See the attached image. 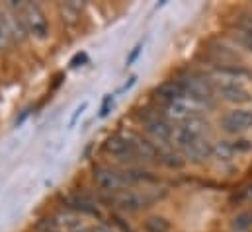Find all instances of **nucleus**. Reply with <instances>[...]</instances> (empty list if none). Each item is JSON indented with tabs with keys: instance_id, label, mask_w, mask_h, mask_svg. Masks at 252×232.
Here are the masks:
<instances>
[{
	"instance_id": "f257e3e1",
	"label": "nucleus",
	"mask_w": 252,
	"mask_h": 232,
	"mask_svg": "<svg viewBox=\"0 0 252 232\" xmlns=\"http://www.w3.org/2000/svg\"><path fill=\"white\" fill-rule=\"evenodd\" d=\"M184 88V94L189 96L191 100L199 102L201 106H205L207 110H213L215 108V88H213V82L211 78L207 76H199V74H188L184 78L178 80Z\"/></svg>"
},
{
	"instance_id": "f03ea898",
	"label": "nucleus",
	"mask_w": 252,
	"mask_h": 232,
	"mask_svg": "<svg viewBox=\"0 0 252 232\" xmlns=\"http://www.w3.org/2000/svg\"><path fill=\"white\" fill-rule=\"evenodd\" d=\"M141 121L143 127L147 131V135L151 137V141L155 145H172V135H174V127L162 112H151L145 110L141 114Z\"/></svg>"
},
{
	"instance_id": "7ed1b4c3",
	"label": "nucleus",
	"mask_w": 252,
	"mask_h": 232,
	"mask_svg": "<svg viewBox=\"0 0 252 232\" xmlns=\"http://www.w3.org/2000/svg\"><path fill=\"white\" fill-rule=\"evenodd\" d=\"M24 26L28 29V35H33L35 39H47L49 37V20L43 8L35 2H26L20 12Z\"/></svg>"
},
{
	"instance_id": "20e7f679",
	"label": "nucleus",
	"mask_w": 252,
	"mask_h": 232,
	"mask_svg": "<svg viewBox=\"0 0 252 232\" xmlns=\"http://www.w3.org/2000/svg\"><path fill=\"white\" fill-rule=\"evenodd\" d=\"M203 112H207L205 106H201L199 102L191 100L189 96H182L180 100L168 104L166 108H162L164 117L172 123V125H182L184 121H188L193 116H203Z\"/></svg>"
},
{
	"instance_id": "39448f33",
	"label": "nucleus",
	"mask_w": 252,
	"mask_h": 232,
	"mask_svg": "<svg viewBox=\"0 0 252 232\" xmlns=\"http://www.w3.org/2000/svg\"><path fill=\"white\" fill-rule=\"evenodd\" d=\"M92 181L96 183V187L104 193H112V195H118L122 191H126L129 181H127L126 172H118L114 168H108V166H100L94 170L92 174Z\"/></svg>"
},
{
	"instance_id": "423d86ee",
	"label": "nucleus",
	"mask_w": 252,
	"mask_h": 232,
	"mask_svg": "<svg viewBox=\"0 0 252 232\" xmlns=\"http://www.w3.org/2000/svg\"><path fill=\"white\" fill-rule=\"evenodd\" d=\"M219 127L227 133V135H243L252 129V110L245 108H235L225 112L219 119Z\"/></svg>"
},
{
	"instance_id": "0eeeda50",
	"label": "nucleus",
	"mask_w": 252,
	"mask_h": 232,
	"mask_svg": "<svg viewBox=\"0 0 252 232\" xmlns=\"http://www.w3.org/2000/svg\"><path fill=\"white\" fill-rule=\"evenodd\" d=\"M0 26L6 31V35L10 37V41L22 43L28 39V29L24 26L20 12H12L6 6H0Z\"/></svg>"
},
{
	"instance_id": "6e6552de",
	"label": "nucleus",
	"mask_w": 252,
	"mask_h": 232,
	"mask_svg": "<svg viewBox=\"0 0 252 232\" xmlns=\"http://www.w3.org/2000/svg\"><path fill=\"white\" fill-rule=\"evenodd\" d=\"M104 152L114 156L116 160H139L137 158V152H135V146H133V141L129 135H112L106 143H104Z\"/></svg>"
},
{
	"instance_id": "1a4fd4ad",
	"label": "nucleus",
	"mask_w": 252,
	"mask_h": 232,
	"mask_svg": "<svg viewBox=\"0 0 252 232\" xmlns=\"http://www.w3.org/2000/svg\"><path fill=\"white\" fill-rule=\"evenodd\" d=\"M180 152L186 158V162L193 164V166H201L209 158H213V143L209 141V137H201V139H195L191 145H188Z\"/></svg>"
},
{
	"instance_id": "9d476101",
	"label": "nucleus",
	"mask_w": 252,
	"mask_h": 232,
	"mask_svg": "<svg viewBox=\"0 0 252 232\" xmlns=\"http://www.w3.org/2000/svg\"><path fill=\"white\" fill-rule=\"evenodd\" d=\"M215 88V96L227 104H235V106H243L252 102L251 92L243 86V84H231V82H223V84H213Z\"/></svg>"
},
{
	"instance_id": "9b49d317",
	"label": "nucleus",
	"mask_w": 252,
	"mask_h": 232,
	"mask_svg": "<svg viewBox=\"0 0 252 232\" xmlns=\"http://www.w3.org/2000/svg\"><path fill=\"white\" fill-rule=\"evenodd\" d=\"M182 96H186V94H184V88H182V84H180L178 80L162 82V84L155 90V98H157V102H158L162 108H166L168 104L180 100Z\"/></svg>"
},
{
	"instance_id": "f8f14e48",
	"label": "nucleus",
	"mask_w": 252,
	"mask_h": 232,
	"mask_svg": "<svg viewBox=\"0 0 252 232\" xmlns=\"http://www.w3.org/2000/svg\"><path fill=\"white\" fill-rule=\"evenodd\" d=\"M114 201L118 205L120 211L124 213H139L143 207H147V199L137 193V191H122L118 195H114Z\"/></svg>"
},
{
	"instance_id": "ddd939ff",
	"label": "nucleus",
	"mask_w": 252,
	"mask_h": 232,
	"mask_svg": "<svg viewBox=\"0 0 252 232\" xmlns=\"http://www.w3.org/2000/svg\"><path fill=\"white\" fill-rule=\"evenodd\" d=\"M129 137L133 141V146H135L139 160H158L160 158V146L155 145L151 139L141 137V135H129Z\"/></svg>"
},
{
	"instance_id": "4468645a",
	"label": "nucleus",
	"mask_w": 252,
	"mask_h": 232,
	"mask_svg": "<svg viewBox=\"0 0 252 232\" xmlns=\"http://www.w3.org/2000/svg\"><path fill=\"white\" fill-rule=\"evenodd\" d=\"M180 127L188 133L189 137H193V139H201V137H207L209 135V121L203 116L189 117L188 121H184Z\"/></svg>"
},
{
	"instance_id": "2eb2a0df",
	"label": "nucleus",
	"mask_w": 252,
	"mask_h": 232,
	"mask_svg": "<svg viewBox=\"0 0 252 232\" xmlns=\"http://www.w3.org/2000/svg\"><path fill=\"white\" fill-rule=\"evenodd\" d=\"M158 162L168 168V170H182L186 166V158L182 156L180 150H174V148H168V150H162L160 148V158Z\"/></svg>"
},
{
	"instance_id": "dca6fc26",
	"label": "nucleus",
	"mask_w": 252,
	"mask_h": 232,
	"mask_svg": "<svg viewBox=\"0 0 252 232\" xmlns=\"http://www.w3.org/2000/svg\"><path fill=\"white\" fill-rule=\"evenodd\" d=\"M68 203V209L74 211L76 215L80 213H86V215H92V217H98L100 219V209L96 207V203L92 199H86V197H72L66 201Z\"/></svg>"
},
{
	"instance_id": "f3484780",
	"label": "nucleus",
	"mask_w": 252,
	"mask_h": 232,
	"mask_svg": "<svg viewBox=\"0 0 252 232\" xmlns=\"http://www.w3.org/2000/svg\"><path fill=\"white\" fill-rule=\"evenodd\" d=\"M235 148H233V143L227 141V139H221V141H215L213 143V158L219 160V162H231L235 158Z\"/></svg>"
},
{
	"instance_id": "a211bd4d",
	"label": "nucleus",
	"mask_w": 252,
	"mask_h": 232,
	"mask_svg": "<svg viewBox=\"0 0 252 232\" xmlns=\"http://www.w3.org/2000/svg\"><path fill=\"white\" fill-rule=\"evenodd\" d=\"M145 232H170V221L162 215H149L143 221Z\"/></svg>"
},
{
	"instance_id": "6ab92c4d",
	"label": "nucleus",
	"mask_w": 252,
	"mask_h": 232,
	"mask_svg": "<svg viewBox=\"0 0 252 232\" xmlns=\"http://www.w3.org/2000/svg\"><path fill=\"white\" fill-rule=\"evenodd\" d=\"M59 10H61V16H63V22H66V24H76L80 20V14H82V4L70 0V2H63L59 6Z\"/></svg>"
},
{
	"instance_id": "aec40b11",
	"label": "nucleus",
	"mask_w": 252,
	"mask_h": 232,
	"mask_svg": "<svg viewBox=\"0 0 252 232\" xmlns=\"http://www.w3.org/2000/svg\"><path fill=\"white\" fill-rule=\"evenodd\" d=\"M252 229V209H245L237 213L231 219V231L233 232H249Z\"/></svg>"
},
{
	"instance_id": "412c9836",
	"label": "nucleus",
	"mask_w": 252,
	"mask_h": 232,
	"mask_svg": "<svg viewBox=\"0 0 252 232\" xmlns=\"http://www.w3.org/2000/svg\"><path fill=\"white\" fill-rule=\"evenodd\" d=\"M233 143V148H235V152L237 154H247V152H251L252 150V141L249 139H235V141H231Z\"/></svg>"
},
{
	"instance_id": "4be33fe9",
	"label": "nucleus",
	"mask_w": 252,
	"mask_h": 232,
	"mask_svg": "<svg viewBox=\"0 0 252 232\" xmlns=\"http://www.w3.org/2000/svg\"><path fill=\"white\" fill-rule=\"evenodd\" d=\"M112 108H114V96L112 94H108L106 98H104V102H102V106H100V117H108L110 116V112H112Z\"/></svg>"
},
{
	"instance_id": "5701e85b",
	"label": "nucleus",
	"mask_w": 252,
	"mask_h": 232,
	"mask_svg": "<svg viewBox=\"0 0 252 232\" xmlns=\"http://www.w3.org/2000/svg\"><path fill=\"white\" fill-rule=\"evenodd\" d=\"M141 51H143V43H137L135 47H133V51L127 55V58H126V66H131L137 58H139V55H141Z\"/></svg>"
},
{
	"instance_id": "b1692460",
	"label": "nucleus",
	"mask_w": 252,
	"mask_h": 232,
	"mask_svg": "<svg viewBox=\"0 0 252 232\" xmlns=\"http://www.w3.org/2000/svg\"><path fill=\"white\" fill-rule=\"evenodd\" d=\"M237 199H239L241 203H252V183H249L247 187L241 189V193H239Z\"/></svg>"
},
{
	"instance_id": "393cba45",
	"label": "nucleus",
	"mask_w": 252,
	"mask_h": 232,
	"mask_svg": "<svg viewBox=\"0 0 252 232\" xmlns=\"http://www.w3.org/2000/svg\"><path fill=\"white\" fill-rule=\"evenodd\" d=\"M86 108H88V102H82V104H80V106H78V108L74 110V114H72L70 121H68V127H74V123L78 121V117L84 114V110H86Z\"/></svg>"
},
{
	"instance_id": "a878e982",
	"label": "nucleus",
	"mask_w": 252,
	"mask_h": 232,
	"mask_svg": "<svg viewBox=\"0 0 252 232\" xmlns=\"http://www.w3.org/2000/svg\"><path fill=\"white\" fill-rule=\"evenodd\" d=\"M90 232H118V231L114 227L106 225V223H94V225H90Z\"/></svg>"
},
{
	"instance_id": "bb28decb",
	"label": "nucleus",
	"mask_w": 252,
	"mask_h": 232,
	"mask_svg": "<svg viewBox=\"0 0 252 232\" xmlns=\"http://www.w3.org/2000/svg\"><path fill=\"white\" fill-rule=\"evenodd\" d=\"M10 45H12L10 37L6 35V31H4V29H2V26H0V51H6V49H10Z\"/></svg>"
},
{
	"instance_id": "cd10ccee",
	"label": "nucleus",
	"mask_w": 252,
	"mask_h": 232,
	"mask_svg": "<svg viewBox=\"0 0 252 232\" xmlns=\"http://www.w3.org/2000/svg\"><path fill=\"white\" fill-rule=\"evenodd\" d=\"M135 82H137V76H131V78H129V82H126V84L122 86V90H120V92H126V90H129V88H131Z\"/></svg>"
}]
</instances>
